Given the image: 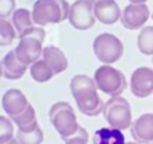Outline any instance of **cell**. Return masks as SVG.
<instances>
[{
	"label": "cell",
	"mask_w": 153,
	"mask_h": 144,
	"mask_svg": "<svg viewBox=\"0 0 153 144\" xmlns=\"http://www.w3.org/2000/svg\"><path fill=\"white\" fill-rule=\"evenodd\" d=\"M70 90L81 113L89 117H94L100 113H103L105 102L98 94V88L95 85L94 78H90L89 75L85 74L74 75L70 81Z\"/></svg>",
	"instance_id": "cell-1"
},
{
	"label": "cell",
	"mask_w": 153,
	"mask_h": 144,
	"mask_svg": "<svg viewBox=\"0 0 153 144\" xmlns=\"http://www.w3.org/2000/svg\"><path fill=\"white\" fill-rule=\"evenodd\" d=\"M48 117H50L51 124L54 125V128L56 129V132L59 134L63 142L73 137L81 128L78 125L74 109L66 101H58L51 105Z\"/></svg>",
	"instance_id": "cell-2"
},
{
	"label": "cell",
	"mask_w": 153,
	"mask_h": 144,
	"mask_svg": "<svg viewBox=\"0 0 153 144\" xmlns=\"http://www.w3.org/2000/svg\"><path fill=\"white\" fill-rule=\"evenodd\" d=\"M94 81L98 90L110 97L121 96L128 86L124 73L111 65H102L98 67L94 72Z\"/></svg>",
	"instance_id": "cell-3"
},
{
	"label": "cell",
	"mask_w": 153,
	"mask_h": 144,
	"mask_svg": "<svg viewBox=\"0 0 153 144\" xmlns=\"http://www.w3.org/2000/svg\"><path fill=\"white\" fill-rule=\"evenodd\" d=\"M103 117L109 127L117 128L120 131H124L132 127V108L128 100H125L122 96L110 97L105 102L103 108Z\"/></svg>",
	"instance_id": "cell-4"
},
{
	"label": "cell",
	"mask_w": 153,
	"mask_h": 144,
	"mask_svg": "<svg viewBox=\"0 0 153 144\" xmlns=\"http://www.w3.org/2000/svg\"><path fill=\"white\" fill-rule=\"evenodd\" d=\"M94 55L103 65H111L117 62L124 54V45L118 37L109 32L100 34L93 40Z\"/></svg>",
	"instance_id": "cell-5"
},
{
	"label": "cell",
	"mask_w": 153,
	"mask_h": 144,
	"mask_svg": "<svg viewBox=\"0 0 153 144\" xmlns=\"http://www.w3.org/2000/svg\"><path fill=\"white\" fill-rule=\"evenodd\" d=\"M32 20L40 27L63 22V13L58 0H36L32 7Z\"/></svg>",
	"instance_id": "cell-6"
},
{
	"label": "cell",
	"mask_w": 153,
	"mask_h": 144,
	"mask_svg": "<svg viewBox=\"0 0 153 144\" xmlns=\"http://www.w3.org/2000/svg\"><path fill=\"white\" fill-rule=\"evenodd\" d=\"M69 22L75 30H90L95 23L94 3L90 0H76L71 4Z\"/></svg>",
	"instance_id": "cell-7"
},
{
	"label": "cell",
	"mask_w": 153,
	"mask_h": 144,
	"mask_svg": "<svg viewBox=\"0 0 153 144\" xmlns=\"http://www.w3.org/2000/svg\"><path fill=\"white\" fill-rule=\"evenodd\" d=\"M43 42L32 37L19 38V43L13 50L18 59L26 66H32L36 61L43 57Z\"/></svg>",
	"instance_id": "cell-8"
},
{
	"label": "cell",
	"mask_w": 153,
	"mask_h": 144,
	"mask_svg": "<svg viewBox=\"0 0 153 144\" xmlns=\"http://www.w3.org/2000/svg\"><path fill=\"white\" fill-rule=\"evenodd\" d=\"M130 90L138 98H145L153 93V70L151 67L141 66L132 73Z\"/></svg>",
	"instance_id": "cell-9"
},
{
	"label": "cell",
	"mask_w": 153,
	"mask_h": 144,
	"mask_svg": "<svg viewBox=\"0 0 153 144\" xmlns=\"http://www.w3.org/2000/svg\"><path fill=\"white\" fill-rule=\"evenodd\" d=\"M149 8L146 4H128L122 11L121 23L128 30H138L148 22Z\"/></svg>",
	"instance_id": "cell-10"
},
{
	"label": "cell",
	"mask_w": 153,
	"mask_h": 144,
	"mask_svg": "<svg viewBox=\"0 0 153 144\" xmlns=\"http://www.w3.org/2000/svg\"><path fill=\"white\" fill-rule=\"evenodd\" d=\"M1 105L5 115H8V117L12 120V119L18 117L19 115H22L27 109L30 102L27 101V97L24 96V93L22 90H19V89H8L3 94Z\"/></svg>",
	"instance_id": "cell-11"
},
{
	"label": "cell",
	"mask_w": 153,
	"mask_h": 144,
	"mask_svg": "<svg viewBox=\"0 0 153 144\" xmlns=\"http://www.w3.org/2000/svg\"><path fill=\"white\" fill-rule=\"evenodd\" d=\"M130 134L138 144L153 143V113H144L133 121Z\"/></svg>",
	"instance_id": "cell-12"
},
{
	"label": "cell",
	"mask_w": 153,
	"mask_h": 144,
	"mask_svg": "<svg viewBox=\"0 0 153 144\" xmlns=\"http://www.w3.org/2000/svg\"><path fill=\"white\" fill-rule=\"evenodd\" d=\"M94 16L103 24H114L121 20V8L116 0H98L94 3Z\"/></svg>",
	"instance_id": "cell-13"
},
{
	"label": "cell",
	"mask_w": 153,
	"mask_h": 144,
	"mask_svg": "<svg viewBox=\"0 0 153 144\" xmlns=\"http://www.w3.org/2000/svg\"><path fill=\"white\" fill-rule=\"evenodd\" d=\"M1 75L7 80H19L26 74L28 66L23 65L16 57L15 50L8 51L1 61Z\"/></svg>",
	"instance_id": "cell-14"
},
{
	"label": "cell",
	"mask_w": 153,
	"mask_h": 144,
	"mask_svg": "<svg viewBox=\"0 0 153 144\" xmlns=\"http://www.w3.org/2000/svg\"><path fill=\"white\" fill-rule=\"evenodd\" d=\"M43 59L45 62L48 65V67L51 69V72L55 74H59V73L65 72L69 66V62H67V58L65 55V53L58 48L56 46H46L43 48Z\"/></svg>",
	"instance_id": "cell-15"
},
{
	"label": "cell",
	"mask_w": 153,
	"mask_h": 144,
	"mask_svg": "<svg viewBox=\"0 0 153 144\" xmlns=\"http://www.w3.org/2000/svg\"><path fill=\"white\" fill-rule=\"evenodd\" d=\"M93 144H128L122 131L113 127H103L95 131Z\"/></svg>",
	"instance_id": "cell-16"
},
{
	"label": "cell",
	"mask_w": 153,
	"mask_h": 144,
	"mask_svg": "<svg viewBox=\"0 0 153 144\" xmlns=\"http://www.w3.org/2000/svg\"><path fill=\"white\" fill-rule=\"evenodd\" d=\"M15 137L18 139L19 144H42L45 135L40 129L38 121L30 124L28 127H24L16 131Z\"/></svg>",
	"instance_id": "cell-17"
},
{
	"label": "cell",
	"mask_w": 153,
	"mask_h": 144,
	"mask_svg": "<svg viewBox=\"0 0 153 144\" xmlns=\"http://www.w3.org/2000/svg\"><path fill=\"white\" fill-rule=\"evenodd\" d=\"M11 23L15 27L18 37L20 38L27 30H30L34 26V20H32V12L27 8H18L11 16Z\"/></svg>",
	"instance_id": "cell-18"
},
{
	"label": "cell",
	"mask_w": 153,
	"mask_h": 144,
	"mask_svg": "<svg viewBox=\"0 0 153 144\" xmlns=\"http://www.w3.org/2000/svg\"><path fill=\"white\" fill-rule=\"evenodd\" d=\"M30 74H31L32 80L39 84L47 82L54 77V73L51 72V69L48 67V65L46 63L43 58H40L32 66H30Z\"/></svg>",
	"instance_id": "cell-19"
},
{
	"label": "cell",
	"mask_w": 153,
	"mask_h": 144,
	"mask_svg": "<svg viewBox=\"0 0 153 144\" xmlns=\"http://www.w3.org/2000/svg\"><path fill=\"white\" fill-rule=\"evenodd\" d=\"M137 47L144 55H153V26H146L140 31Z\"/></svg>",
	"instance_id": "cell-20"
},
{
	"label": "cell",
	"mask_w": 153,
	"mask_h": 144,
	"mask_svg": "<svg viewBox=\"0 0 153 144\" xmlns=\"http://www.w3.org/2000/svg\"><path fill=\"white\" fill-rule=\"evenodd\" d=\"M18 37L15 27L12 26L11 20L7 19H0V45L8 46L13 42Z\"/></svg>",
	"instance_id": "cell-21"
},
{
	"label": "cell",
	"mask_w": 153,
	"mask_h": 144,
	"mask_svg": "<svg viewBox=\"0 0 153 144\" xmlns=\"http://www.w3.org/2000/svg\"><path fill=\"white\" fill-rule=\"evenodd\" d=\"M36 121V115H35V109L31 104L27 107V109L24 110L22 115H19L18 117L12 119V123L18 127V129L24 128V127H28L30 124L35 123Z\"/></svg>",
	"instance_id": "cell-22"
},
{
	"label": "cell",
	"mask_w": 153,
	"mask_h": 144,
	"mask_svg": "<svg viewBox=\"0 0 153 144\" xmlns=\"http://www.w3.org/2000/svg\"><path fill=\"white\" fill-rule=\"evenodd\" d=\"M13 125L15 124L12 123L11 119L5 117V116L0 117V144L7 143L15 137V135H13Z\"/></svg>",
	"instance_id": "cell-23"
},
{
	"label": "cell",
	"mask_w": 153,
	"mask_h": 144,
	"mask_svg": "<svg viewBox=\"0 0 153 144\" xmlns=\"http://www.w3.org/2000/svg\"><path fill=\"white\" fill-rule=\"evenodd\" d=\"M16 7L15 0H0V19H7L13 15Z\"/></svg>",
	"instance_id": "cell-24"
},
{
	"label": "cell",
	"mask_w": 153,
	"mask_h": 144,
	"mask_svg": "<svg viewBox=\"0 0 153 144\" xmlns=\"http://www.w3.org/2000/svg\"><path fill=\"white\" fill-rule=\"evenodd\" d=\"M87 139H89L87 131L81 127V128H79V131L76 132L74 136L70 137V139H67L65 143H66V144H87Z\"/></svg>",
	"instance_id": "cell-25"
},
{
	"label": "cell",
	"mask_w": 153,
	"mask_h": 144,
	"mask_svg": "<svg viewBox=\"0 0 153 144\" xmlns=\"http://www.w3.org/2000/svg\"><path fill=\"white\" fill-rule=\"evenodd\" d=\"M22 37H32V38L39 39L40 42H43V40H45V38H46V31H45V28H43V27H40V26H32L31 28L27 30V31L24 32Z\"/></svg>",
	"instance_id": "cell-26"
},
{
	"label": "cell",
	"mask_w": 153,
	"mask_h": 144,
	"mask_svg": "<svg viewBox=\"0 0 153 144\" xmlns=\"http://www.w3.org/2000/svg\"><path fill=\"white\" fill-rule=\"evenodd\" d=\"M132 4H145L148 0H129Z\"/></svg>",
	"instance_id": "cell-27"
},
{
	"label": "cell",
	"mask_w": 153,
	"mask_h": 144,
	"mask_svg": "<svg viewBox=\"0 0 153 144\" xmlns=\"http://www.w3.org/2000/svg\"><path fill=\"white\" fill-rule=\"evenodd\" d=\"M3 144H19V142L16 137H13L12 140H10V142H7V143H3Z\"/></svg>",
	"instance_id": "cell-28"
},
{
	"label": "cell",
	"mask_w": 153,
	"mask_h": 144,
	"mask_svg": "<svg viewBox=\"0 0 153 144\" xmlns=\"http://www.w3.org/2000/svg\"><path fill=\"white\" fill-rule=\"evenodd\" d=\"M128 144H138V143H136V142H130V143H128Z\"/></svg>",
	"instance_id": "cell-29"
},
{
	"label": "cell",
	"mask_w": 153,
	"mask_h": 144,
	"mask_svg": "<svg viewBox=\"0 0 153 144\" xmlns=\"http://www.w3.org/2000/svg\"><path fill=\"white\" fill-rule=\"evenodd\" d=\"M90 1H91V3H95V1H98V0H90Z\"/></svg>",
	"instance_id": "cell-30"
},
{
	"label": "cell",
	"mask_w": 153,
	"mask_h": 144,
	"mask_svg": "<svg viewBox=\"0 0 153 144\" xmlns=\"http://www.w3.org/2000/svg\"><path fill=\"white\" fill-rule=\"evenodd\" d=\"M152 18H153V13H152Z\"/></svg>",
	"instance_id": "cell-31"
},
{
	"label": "cell",
	"mask_w": 153,
	"mask_h": 144,
	"mask_svg": "<svg viewBox=\"0 0 153 144\" xmlns=\"http://www.w3.org/2000/svg\"><path fill=\"white\" fill-rule=\"evenodd\" d=\"M152 144H153V143H152Z\"/></svg>",
	"instance_id": "cell-32"
}]
</instances>
